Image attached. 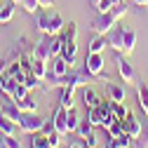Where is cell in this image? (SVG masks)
I'll use <instances>...</instances> for the list:
<instances>
[{
  "label": "cell",
  "mask_w": 148,
  "mask_h": 148,
  "mask_svg": "<svg viewBox=\"0 0 148 148\" xmlns=\"http://www.w3.org/2000/svg\"><path fill=\"white\" fill-rule=\"evenodd\" d=\"M0 148H7V146H5V143H3V141H0Z\"/></svg>",
  "instance_id": "c3c4849f"
},
{
  "label": "cell",
  "mask_w": 148,
  "mask_h": 148,
  "mask_svg": "<svg viewBox=\"0 0 148 148\" xmlns=\"http://www.w3.org/2000/svg\"><path fill=\"white\" fill-rule=\"evenodd\" d=\"M134 5H139V7H148V0H132Z\"/></svg>",
  "instance_id": "7bdbcfd3"
},
{
  "label": "cell",
  "mask_w": 148,
  "mask_h": 148,
  "mask_svg": "<svg viewBox=\"0 0 148 148\" xmlns=\"http://www.w3.org/2000/svg\"><path fill=\"white\" fill-rule=\"evenodd\" d=\"M16 127H19V125H16V122H12V120L3 113V110H0V134H3V136L16 134Z\"/></svg>",
  "instance_id": "7c38bea8"
},
{
  "label": "cell",
  "mask_w": 148,
  "mask_h": 148,
  "mask_svg": "<svg viewBox=\"0 0 148 148\" xmlns=\"http://www.w3.org/2000/svg\"><path fill=\"white\" fill-rule=\"evenodd\" d=\"M125 14H127L125 3H122V5H113V10H108V12H99V16H97L94 21H92V26H89V28L94 31L97 35H108Z\"/></svg>",
  "instance_id": "6da1fadb"
},
{
  "label": "cell",
  "mask_w": 148,
  "mask_h": 148,
  "mask_svg": "<svg viewBox=\"0 0 148 148\" xmlns=\"http://www.w3.org/2000/svg\"><path fill=\"white\" fill-rule=\"evenodd\" d=\"M38 3H40V7H47V10L54 7V0H38Z\"/></svg>",
  "instance_id": "60d3db41"
},
{
  "label": "cell",
  "mask_w": 148,
  "mask_h": 148,
  "mask_svg": "<svg viewBox=\"0 0 148 148\" xmlns=\"http://www.w3.org/2000/svg\"><path fill=\"white\" fill-rule=\"evenodd\" d=\"M0 141H3L7 148H21V141L16 139V134H10V136H3V134H0Z\"/></svg>",
  "instance_id": "e575fe53"
},
{
  "label": "cell",
  "mask_w": 148,
  "mask_h": 148,
  "mask_svg": "<svg viewBox=\"0 0 148 148\" xmlns=\"http://www.w3.org/2000/svg\"><path fill=\"white\" fill-rule=\"evenodd\" d=\"M87 120L94 125V127H101L103 125V113L99 108H87Z\"/></svg>",
  "instance_id": "4316f807"
},
{
  "label": "cell",
  "mask_w": 148,
  "mask_h": 148,
  "mask_svg": "<svg viewBox=\"0 0 148 148\" xmlns=\"http://www.w3.org/2000/svg\"><path fill=\"white\" fill-rule=\"evenodd\" d=\"M64 40H75V35H78V24L75 21H71L68 26H64V31L59 33Z\"/></svg>",
  "instance_id": "f1b7e54d"
},
{
  "label": "cell",
  "mask_w": 148,
  "mask_h": 148,
  "mask_svg": "<svg viewBox=\"0 0 148 148\" xmlns=\"http://www.w3.org/2000/svg\"><path fill=\"white\" fill-rule=\"evenodd\" d=\"M16 106H19L21 113H35V110H38V101H33V97H31V94H28V97H24L21 101H16Z\"/></svg>",
  "instance_id": "7402d4cb"
},
{
  "label": "cell",
  "mask_w": 148,
  "mask_h": 148,
  "mask_svg": "<svg viewBox=\"0 0 148 148\" xmlns=\"http://www.w3.org/2000/svg\"><path fill=\"white\" fill-rule=\"evenodd\" d=\"M61 139H64V136H61V134H57V132H54V134H49V146H52V148H59Z\"/></svg>",
  "instance_id": "f35d334b"
},
{
  "label": "cell",
  "mask_w": 148,
  "mask_h": 148,
  "mask_svg": "<svg viewBox=\"0 0 148 148\" xmlns=\"http://www.w3.org/2000/svg\"><path fill=\"white\" fill-rule=\"evenodd\" d=\"M0 24H3V19H0Z\"/></svg>",
  "instance_id": "f907efd6"
},
{
  "label": "cell",
  "mask_w": 148,
  "mask_h": 148,
  "mask_svg": "<svg viewBox=\"0 0 148 148\" xmlns=\"http://www.w3.org/2000/svg\"><path fill=\"white\" fill-rule=\"evenodd\" d=\"M108 10H113V0H101L97 5V12H108Z\"/></svg>",
  "instance_id": "74e56055"
},
{
  "label": "cell",
  "mask_w": 148,
  "mask_h": 148,
  "mask_svg": "<svg viewBox=\"0 0 148 148\" xmlns=\"http://www.w3.org/2000/svg\"><path fill=\"white\" fill-rule=\"evenodd\" d=\"M7 66H10V59H7V57H0V78L5 75V71H7Z\"/></svg>",
  "instance_id": "ab89813d"
},
{
  "label": "cell",
  "mask_w": 148,
  "mask_h": 148,
  "mask_svg": "<svg viewBox=\"0 0 148 148\" xmlns=\"http://www.w3.org/2000/svg\"><path fill=\"white\" fill-rule=\"evenodd\" d=\"M125 35H127V26H118L108 33V45L113 47L118 54H122V47H125Z\"/></svg>",
  "instance_id": "ba28073f"
},
{
  "label": "cell",
  "mask_w": 148,
  "mask_h": 148,
  "mask_svg": "<svg viewBox=\"0 0 148 148\" xmlns=\"http://www.w3.org/2000/svg\"><path fill=\"white\" fill-rule=\"evenodd\" d=\"M52 40H54V35H45V38L40 42H35L33 45V59H40V61H52L54 59V54H52Z\"/></svg>",
  "instance_id": "5b68a950"
},
{
  "label": "cell",
  "mask_w": 148,
  "mask_h": 148,
  "mask_svg": "<svg viewBox=\"0 0 148 148\" xmlns=\"http://www.w3.org/2000/svg\"><path fill=\"white\" fill-rule=\"evenodd\" d=\"M12 16H14V3L12 0H5V3H0V19L5 21H12Z\"/></svg>",
  "instance_id": "cb8c5ba5"
},
{
  "label": "cell",
  "mask_w": 148,
  "mask_h": 148,
  "mask_svg": "<svg viewBox=\"0 0 148 148\" xmlns=\"http://www.w3.org/2000/svg\"><path fill=\"white\" fill-rule=\"evenodd\" d=\"M85 68H87L97 80H106V82H108V73L103 71V68H106V61H103V57H101L99 52H87V54H85Z\"/></svg>",
  "instance_id": "3957f363"
},
{
  "label": "cell",
  "mask_w": 148,
  "mask_h": 148,
  "mask_svg": "<svg viewBox=\"0 0 148 148\" xmlns=\"http://www.w3.org/2000/svg\"><path fill=\"white\" fill-rule=\"evenodd\" d=\"M108 45V38L106 35H94V38L89 40V45H87V52H103V47Z\"/></svg>",
  "instance_id": "ffe728a7"
},
{
  "label": "cell",
  "mask_w": 148,
  "mask_h": 148,
  "mask_svg": "<svg viewBox=\"0 0 148 148\" xmlns=\"http://www.w3.org/2000/svg\"><path fill=\"white\" fill-rule=\"evenodd\" d=\"M106 89H108V99H110V101H125V87H122V85L108 82Z\"/></svg>",
  "instance_id": "2e32d148"
},
{
  "label": "cell",
  "mask_w": 148,
  "mask_h": 148,
  "mask_svg": "<svg viewBox=\"0 0 148 148\" xmlns=\"http://www.w3.org/2000/svg\"><path fill=\"white\" fill-rule=\"evenodd\" d=\"M52 122H54V127H57V134H61V136L68 134V110L64 106H59L57 110H54Z\"/></svg>",
  "instance_id": "9c48e42d"
},
{
  "label": "cell",
  "mask_w": 148,
  "mask_h": 148,
  "mask_svg": "<svg viewBox=\"0 0 148 148\" xmlns=\"http://www.w3.org/2000/svg\"><path fill=\"white\" fill-rule=\"evenodd\" d=\"M45 125V120L38 115V113H24L21 120H19V129L24 134H35V132H40Z\"/></svg>",
  "instance_id": "277c9868"
},
{
  "label": "cell",
  "mask_w": 148,
  "mask_h": 148,
  "mask_svg": "<svg viewBox=\"0 0 148 148\" xmlns=\"http://www.w3.org/2000/svg\"><path fill=\"white\" fill-rule=\"evenodd\" d=\"M78 122H80V118L75 113V108H68V134H73L78 129Z\"/></svg>",
  "instance_id": "1f68e13d"
},
{
  "label": "cell",
  "mask_w": 148,
  "mask_h": 148,
  "mask_svg": "<svg viewBox=\"0 0 148 148\" xmlns=\"http://www.w3.org/2000/svg\"><path fill=\"white\" fill-rule=\"evenodd\" d=\"M82 101H85V106H87V108H97V106H99V101H101V97H99L92 87H85V92H82Z\"/></svg>",
  "instance_id": "e0dca14e"
},
{
  "label": "cell",
  "mask_w": 148,
  "mask_h": 148,
  "mask_svg": "<svg viewBox=\"0 0 148 148\" xmlns=\"http://www.w3.org/2000/svg\"><path fill=\"white\" fill-rule=\"evenodd\" d=\"M127 148H129V146H127Z\"/></svg>",
  "instance_id": "816d5d0a"
},
{
  "label": "cell",
  "mask_w": 148,
  "mask_h": 148,
  "mask_svg": "<svg viewBox=\"0 0 148 148\" xmlns=\"http://www.w3.org/2000/svg\"><path fill=\"white\" fill-rule=\"evenodd\" d=\"M73 92L71 87H61V97H59V106H64L66 110L68 108H75V99H73Z\"/></svg>",
  "instance_id": "9a60e30c"
},
{
  "label": "cell",
  "mask_w": 148,
  "mask_h": 148,
  "mask_svg": "<svg viewBox=\"0 0 148 148\" xmlns=\"http://www.w3.org/2000/svg\"><path fill=\"white\" fill-rule=\"evenodd\" d=\"M94 129H97L94 125H92V122H89L87 118H82V120L78 122V129H75V134H78L80 139H85L87 134H92V132H94Z\"/></svg>",
  "instance_id": "d4e9b609"
},
{
  "label": "cell",
  "mask_w": 148,
  "mask_h": 148,
  "mask_svg": "<svg viewBox=\"0 0 148 148\" xmlns=\"http://www.w3.org/2000/svg\"><path fill=\"white\" fill-rule=\"evenodd\" d=\"M118 73H120V78H122L125 85H136V71H134L132 64L127 61L125 54H120V57H118Z\"/></svg>",
  "instance_id": "8992f818"
},
{
  "label": "cell",
  "mask_w": 148,
  "mask_h": 148,
  "mask_svg": "<svg viewBox=\"0 0 148 148\" xmlns=\"http://www.w3.org/2000/svg\"><path fill=\"white\" fill-rule=\"evenodd\" d=\"M40 132H42L45 136H49V134H54V132H57V127H54V122H52V120H45V125H42V129H40Z\"/></svg>",
  "instance_id": "8d00e7d4"
},
{
  "label": "cell",
  "mask_w": 148,
  "mask_h": 148,
  "mask_svg": "<svg viewBox=\"0 0 148 148\" xmlns=\"http://www.w3.org/2000/svg\"><path fill=\"white\" fill-rule=\"evenodd\" d=\"M113 113L118 115V120H125L129 115V108L125 106V101H113Z\"/></svg>",
  "instance_id": "4dcf8cb0"
},
{
  "label": "cell",
  "mask_w": 148,
  "mask_h": 148,
  "mask_svg": "<svg viewBox=\"0 0 148 148\" xmlns=\"http://www.w3.org/2000/svg\"><path fill=\"white\" fill-rule=\"evenodd\" d=\"M21 85H26V87H28V92H31V89H35V87L40 85V80L33 75V71H26V73H24V80H21Z\"/></svg>",
  "instance_id": "f546056e"
},
{
  "label": "cell",
  "mask_w": 148,
  "mask_h": 148,
  "mask_svg": "<svg viewBox=\"0 0 148 148\" xmlns=\"http://www.w3.org/2000/svg\"><path fill=\"white\" fill-rule=\"evenodd\" d=\"M87 82H97V78L85 68V64H82V68H71L66 75H64V87H71V89L82 87Z\"/></svg>",
  "instance_id": "7a4b0ae2"
},
{
  "label": "cell",
  "mask_w": 148,
  "mask_h": 148,
  "mask_svg": "<svg viewBox=\"0 0 148 148\" xmlns=\"http://www.w3.org/2000/svg\"><path fill=\"white\" fill-rule=\"evenodd\" d=\"M12 3H14V5H21V3H24V0H12Z\"/></svg>",
  "instance_id": "ee69618b"
},
{
  "label": "cell",
  "mask_w": 148,
  "mask_h": 148,
  "mask_svg": "<svg viewBox=\"0 0 148 148\" xmlns=\"http://www.w3.org/2000/svg\"><path fill=\"white\" fill-rule=\"evenodd\" d=\"M49 24H52V10H47V12H40L38 14V31L42 33V35H49Z\"/></svg>",
  "instance_id": "5bb4252c"
},
{
  "label": "cell",
  "mask_w": 148,
  "mask_h": 148,
  "mask_svg": "<svg viewBox=\"0 0 148 148\" xmlns=\"http://www.w3.org/2000/svg\"><path fill=\"white\" fill-rule=\"evenodd\" d=\"M99 3H101V0H92V5H94V7H97V5H99Z\"/></svg>",
  "instance_id": "f6af8a7d"
},
{
  "label": "cell",
  "mask_w": 148,
  "mask_h": 148,
  "mask_svg": "<svg viewBox=\"0 0 148 148\" xmlns=\"http://www.w3.org/2000/svg\"><path fill=\"white\" fill-rule=\"evenodd\" d=\"M143 113H146V118H148V106H146V108H143Z\"/></svg>",
  "instance_id": "7dc6e473"
},
{
  "label": "cell",
  "mask_w": 148,
  "mask_h": 148,
  "mask_svg": "<svg viewBox=\"0 0 148 148\" xmlns=\"http://www.w3.org/2000/svg\"><path fill=\"white\" fill-rule=\"evenodd\" d=\"M75 54H78L75 40H64V45H61V57L68 61V59H75Z\"/></svg>",
  "instance_id": "44dd1931"
},
{
  "label": "cell",
  "mask_w": 148,
  "mask_h": 148,
  "mask_svg": "<svg viewBox=\"0 0 148 148\" xmlns=\"http://www.w3.org/2000/svg\"><path fill=\"white\" fill-rule=\"evenodd\" d=\"M21 7H24L28 14H33V12H38L40 3H38V0H24V3H21Z\"/></svg>",
  "instance_id": "d590c367"
},
{
  "label": "cell",
  "mask_w": 148,
  "mask_h": 148,
  "mask_svg": "<svg viewBox=\"0 0 148 148\" xmlns=\"http://www.w3.org/2000/svg\"><path fill=\"white\" fill-rule=\"evenodd\" d=\"M68 148H85V141H73L68 143Z\"/></svg>",
  "instance_id": "b9f144b4"
},
{
  "label": "cell",
  "mask_w": 148,
  "mask_h": 148,
  "mask_svg": "<svg viewBox=\"0 0 148 148\" xmlns=\"http://www.w3.org/2000/svg\"><path fill=\"white\" fill-rule=\"evenodd\" d=\"M0 3H5V0H0Z\"/></svg>",
  "instance_id": "681fc988"
},
{
  "label": "cell",
  "mask_w": 148,
  "mask_h": 148,
  "mask_svg": "<svg viewBox=\"0 0 148 148\" xmlns=\"http://www.w3.org/2000/svg\"><path fill=\"white\" fill-rule=\"evenodd\" d=\"M134 45H136V31L134 28H127V35H125V47H122V54L129 57L134 52Z\"/></svg>",
  "instance_id": "d6986e66"
},
{
  "label": "cell",
  "mask_w": 148,
  "mask_h": 148,
  "mask_svg": "<svg viewBox=\"0 0 148 148\" xmlns=\"http://www.w3.org/2000/svg\"><path fill=\"white\" fill-rule=\"evenodd\" d=\"M141 127H143V122H141L136 115H132V113L127 115V120H125V129H127V134L132 136V141L141 134Z\"/></svg>",
  "instance_id": "30bf717a"
},
{
  "label": "cell",
  "mask_w": 148,
  "mask_h": 148,
  "mask_svg": "<svg viewBox=\"0 0 148 148\" xmlns=\"http://www.w3.org/2000/svg\"><path fill=\"white\" fill-rule=\"evenodd\" d=\"M31 136V148H49V136H45L42 132H35Z\"/></svg>",
  "instance_id": "484cf974"
},
{
  "label": "cell",
  "mask_w": 148,
  "mask_h": 148,
  "mask_svg": "<svg viewBox=\"0 0 148 148\" xmlns=\"http://www.w3.org/2000/svg\"><path fill=\"white\" fill-rule=\"evenodd\" d=\"M113 5H122V0H113Z\"/></svg>",
  "instance_id": "bcb514c9"
},
{
  "label": "cell",
  "mask_w": 148,
  "mask_h": 148,
  "mask_svg": "<svg viewBox=\"0 0 148 148\" xmlns=\"http://www.w3.org/2000/svg\"><path fill=\"white\" fill-rule=\"evenodd\" d=\"M82 141H85V146H87V148H101V141H99V134H97V132L87 134Z\"/></svg>",
  "instance_id": "836d02e7"
},
{
  "label": "cell",
  "mask_w": 148,
  "mask_h": 148,
  "mask_svg": "<svg viewBox=\"0 0 148 148\" xmlns=\"http://www.w3.org/2000/svg\"><path fill=\"white\" fill-rule=\"evenodd\" d=\"M0 110L12 120V122H16L19 125V120H21V110H19V106H16V101L12 99V97H5V99H0Z\"/></svg>",
  "instance_id": "52a82bcc"
},
{
  "label": "cell",
  "mask_w": 148,
  "mask_h": 148,
  "mask_svg": "<svg viewBox=\"0 0 148 148\" xmlns=\"http://www.w3.org/2000/svg\"><path fill=\"white\" fill-rule=\"evenodd\" d=\"M31 71H33V75L38 78V80H47V75H49L47 61H40V59H33V64H31Z\"/></svg>",
  "instance_id": "4fadbf2b"
},
{
  "label": "cell",
  "mask_w": 148,
  "mask_h": 148,
  "mask_svg": "<svg viewBox=\"0 0 148 148\" xmlns=\"http://www.w3.org/2000/svg\"><path fill=\"white\" fill-rule=\"evenodd\" d=\"M28 94H31V92H28V87H26V85H21V82H16L12 99H14V101H21V99H24V97H28Z\"/></svg>",
  "instance_id": "d6a6232c"
},
{
  "label": "cell",
  "mask_w": 148,
  "mask_h": 148,
  "mask_svg": "<svg viewBox=\"0 0 148 148\" xmlns=\"http://www.w3.org/2000/svg\"><path fill=\"white\" fill-rule=\"evenodd\" d=\"M14 87H16V80H12L5 73V75L0 78V94H3V97H12L14 94Z\"/></svg>",
  "instance_id": "ac0fdd59"
},
{
  "label": "cell",
  "mask_w": 148,
  "mask_h": 148,
  "mask_svg": "<svg viewBox=\"0 0 148 148\" xmlns=\"http://www.w3.org/2000/svg\"><path fill=\"white\" fill-rule=\"evenodd\" d=\"M134 148H148V118L143 120V127H141V134L132 141Z\"/></svg>",
  "instance_id": "603a6c76"
},
{
  "label": "cell",
  "mask_w": 148,
  "mask_h": 148,
  "mask_svg": "<svg viewBox=\"0 0 148 148\" xmlns=\"http://www.w3.org/2000/svg\"><path fill=\"white\" fill-rule=\"evenodd\" d=\"M136 97H139V106L146 108V106H148V85L136 82Z\"/></svg>",
  "instance_id": "83f0119b"
},
{
  "label": "cell",
  "mask_w": 148,
  "mask_h": 148,
  "mask_svg": "<svg viewBox=\"0 0 148 148\" xmlns=\"http://www.w3.org/2000/svg\"><path fill=\"white\" fill-rule=\"evenodd\" d=\"M49 64H52V75H57V78H64V75H66V73L71 71L64 57H54V59H52Z\"/></svg>",
  "instance_id": "8fae6325"
}]
</instances>
